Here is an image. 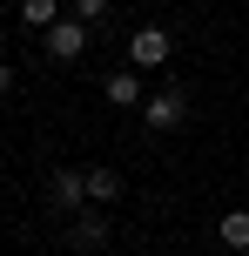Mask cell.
Here are the masks:
<instances>
[{"mask_svg": "<svg viewBox=\"0 0 249 256\" xmlns=\"http://www.w3.org/2000/svg\"><path fill=\"white\" fill-rule=\"evenodd\" d=\"M47 202L61 209V216H81V209H88V168H54L47 176Z\"/></svg>", "mask_w": 249, "mask_h": 256, "instance_id": "cell-2", "label": "cell"}, {"mask_svg": "<svg viewBox=\"0 0 249 256\" xmlns=\"http://www.w3.org/2000/svg\"><path fill=\"white\" fill-rule=\"evenodd\" d=\"M67 243H74V250H101L108 243V209H81L74 230H67Z\"/></svg>", "mask_w": 249, "mask_h": 256, "instance_id": "cell-5", "label": "cell"}, {"mask_svg": "<svg viewBox=\"0 0 249 256\" xmlns=\"http://www.w3.org/2000/svg\"><path fill=\"white\" fill-rule=\"evenodd\" d=\"M169 54H175V40L162 34V27H142V34H128V68H135V74H142V68H162Z\"/></svg>", "mask_w": 249, "mask_h": 256, "instance_id": "cell-4", "label": "cell"}, {"mask_svg": "<svg viewBox=\"0 0 249 256\" xmlns=\"http://www.w3.org/2000/svg\"><path fill=\"white\" fill-rule=\"evenodd\" d=\"M20 20H27V27H40V34H47V27L61 20V0H20Z\"/></svg>", "mask_w": 249, "mask_h": 256, "instance_id": "cell-9", "label": "cell"}, {"mask_svg": "<svg viewBox=\"0 0 249 256\" xmlns=\"http://www.w3.org/2000/svg\"><path fill=\"white\" fill-rule=\"evenodd\" d=\"M47 54H54V61H81V54H88V20L61 14V20L47 27Z\"/></svg>", "mask_w": 249, "mask_h": 256, "instance_id": "cell-3", "label": "cell"}, {"mask_svg": "<svg viewBox=\"0 0 249 256\" xmlns=\"http://www.w3.org/2000/svg\"><path fill=\"white\" fill-rule=\"evenodd\" d=\"M108 7H115V0H74V20L94 27V20H108Z\"/></svg>", "mask_w": 249, "mask_h": 256, "instance_id": "cell-10", "label": "cell"}, {"mask_svg": "<svg viewBox=\"0 0 249 256\" xmlns=\"http://www.w3.org/2000/svg\"><path fill=\"white\" fill-rule=\"evenodd\" d=\"M7 88H13V68H7V61H0V94H7Z\"/></svg>", "mask_w": 249, "mask_h": 256, "instance_id": "cell-11", "label": "cell"}, {"mask_svg": "<svg viewBox=\"0 0 249 256\" xmlns=\"http://www.w3.org/2000/svg\"><path fill=\"white\" fill-rule=\"evenodd\" d=\"M216 236H223V250H249V209H229L216 222Z\"/></svg>", "mask_w": 249, "mask_h": 256, "instance_id": "cell-8", "label": "cell"}, {"mask_svg": "<svg viewBox=\"0 0 249 256\" xmlns=\"http://www.w3.org/2000/svg\"><path fill=\"white\" fill-rule=\"evenodd\" d=\"M108 202H121V176L115 168H88V209H108Z\"/></svg>", "mask_w": 249, "mask_h": 256, "instance_id": "cell-7", "label": "cell"}, {"mask_svg": "<svg viewBox=\"0 0 249 256\" xmlns=\"http://www.w3.org/2000/svg\"><path fill=\"white\" fill-rule=\"evenodd\" d=\"M108 108H142L148 94H142V74H135V68H121V74H108Z\"/></svg>", "mask_w": 249, "mask_h": 256, "instance_id": "cell-6", "label": "cell"}, {"mask_svg": "<svg viewBox=\"0 0 249 256\" xmlns=\"http://www.w3.org/2000/svg\"><path fill=\"white\" fill-rule=\"evenodd\" d=\"M142 122L155 128V135H162V128H182L189 122V88H155L142 102Z\"/></svg>", "mask_w": 249, "mask_h": 256, "instance_id": "cell-1", "label": "cell"}]
</instances>
